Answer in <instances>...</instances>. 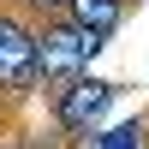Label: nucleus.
<instances>
[{
  "instance_id": "obj_1",
  "label": "nucleus",
  "mask_w": 149,
  "mask_h": 149,
  "mask_svg": "<svg viewBox=\"0 0 149 149\" xmlns=\"http://www.w3.org/2000/svg\"><path fill=\"white\" fill-rule=\"evenodd\" d=\"M95 48L102 42H95L84 24H72L66 12H60V18H42L36 24V78H42L48 90H66L72 78H84V66H90Z\"/></svg>"
},
{
  "instance_id": "obj_2",
  "label": "nucleus",
  "mask_w": 149,
  "mask_h": 149,
  "mask_svg": "<svg viewBox=\"0 0 149 149\" xmlns=\"http://www.w3.org/2000/svg\"><path fill=\"white\" fill-rule=\"evenodd\" d=\"M36 30L18 12H0V95H30L36 90Z\"/></svg>"
},
{
  "instance_id": "obj_3",
  "label": "nucleus",
  "mask_w": 149,
  "mask_h": 149,
  "mask_svg": "<svg viewBox=\"0 0 149 149\" xmlns=\"http://www.w3.org/2000/svg\"><path fill=\"white\" fill-rule=\"evenodd\" d=\"M113 90L119 84H107V78H72L66 90H54V125L72 137H90L95 119L113 107Z\"/></svg>"
},
{
  "instance_id": "obj_4",
  "label": "nucleus",
  "mask_w": 149,
  "mask_h": 149,
  "mask_svg": "<svg viewBox=\"0 0 149 149\" xmlns=\"http://www.w3.org/2000/svg\"><path fill=\"white\" fill-rule=\"evenodd\" d=\"M125 6H131V0H66V18H72V24H84V30L107 48V36L125 24Z\"/></svg>"
},
{
  "instance_id": "obj_5",
  "label": "nucleus",
  "mask_w": 149,
  "mask_h": 149,
  "mask_svg": "<svg viewBox=\"0 0 149 149\" xmlns=\"http://www.w3.org/2000/svg\"><path fill=\"white\" fill-rule=\"evenodd\" d=\"M137 137H143V119H125V125H113L102 137V149H137Z\"/></svg>"
},
{
  "instance_id": "obj_6",
  "label": "nucleus",
  "mask_w": 149,
  "mask_h": 149,
  "mask_svg": "<svg viewBox=\"0 0 149 149\" xmlns=\"http://www.w3.org/2000/svg\"><path fill=\"white\" fill-rule=\"evenodd\" d=\"M24 12H36V18H60V12H66V0H18Z\"/></svg>"
},
{
  "instance_id": "obj_7",
  "label": "nucleus",
  "mask_w": 149,
  "mask_h": 149,
  "mask_svg": "<svg viewBox=\"0 0 149 149\" xmlns=\"http://www.w3.org/2000/svg\"><path fill=\"white\" fill-rule=\"evenodd\" d=\"M6 149H24V143H6Z\"/></svg>"
},
{
  "instance_id": "obj_8",
  "label": "nucleus",
  "mask_w": 149,
  "mask_h": 149,
  "mask_svg": "<svg viewBox=\"0 0 149 149\" xmlns=\"http://www.w3.org/2000/svg\"><path fill=\"white\" fill-rule=\"evenodd\" d=\"M143 143H149V131H143Z\"/></svg>"
}]
</instances>
